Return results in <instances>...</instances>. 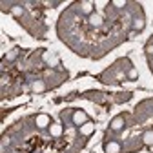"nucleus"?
<instances>
[{
    "instance_id": "obj_13",
    "label": "nucleus",
    "mask_w": 153,
    "mask_h": 153,
    "mask_svg": "<svg viewBox=\"0 0 153 153\" xmlns=\"http://www.w3.org/2000/svg\"><path fill=\"white\" fill-rule=\"evenodd\" d=\"M124 6H126L124 0H115V2H113V7H117V9H120V7H124Z\"/></svg>"
},
{
    "instance_id": "obj_5",
    "label": "nucleus",
    "mask_w": 153,
    "mask_h": 153,
    "mask_svg": "<svg viewBox=\"0 0 153 153\" xmlns=\"http://www.w3.org/2000/svg\"><path fill=\"white\" fill-rule=\"evenodd\" d=\"M89 24H91L93 27L102 26V16H100V15H97V13H93V15L89 16Z\"/></svg>"
},
{
    "instance_id": "obj_8",
    "label": "nucleus",
    "mask_w": 153,
    "mask_h": 153,
    "mask_svg": "<svg viewBox=\"0 0 153 153\" xmlns=\"http://www.w3.org/2000/svg\"><path fill=\"white\" fill-rule=\"evenodd\" d=\"M144 26H146V22H144V18H142V16H137L135 20H133V27H135V31H142Z\"/></svg>"
},
{
    "instance_id": "obj_15",
    "label": "nucleus",
    "mask_w": 153,
    "mask_h": 153,
    "mask_svg": "<svg viewBox=\"0 0 153 153\" xmlns=\"http://www.w3.org/2000/svg\"><path fill=\"white\" fill-rule=\"evenodd\" d=\"M16 59V51H11V53H7V60H15Z\"/></svg>"
},
{
    "instance_id": "obj_1",
    "label": "nucleus",
    "mask_w": 153,
    "mask_h": 153,
    "mask_svg": "<svg viewBox=\"0 0 153 153\" xmlns=\"http://www.w3.org/2000/svg\"><path fill=\"white\" fill-rule=\"evenodd\" d=\"M73 122L80 128L82 124H86V122H88V115H86L82 109H76V111L73 113Z\"/></svg>"
},
{
    "instance_id": "obj_3",
    "label": "nucleus",
    "mask_w": 153,
    "mask_h": 153,
    "mask_svg": "<svg viewBox=\"0 0 153 153\" xmlns=\"http://www.w3.org/2000/svg\"><path fill=\"white\" fill-rule=\"evenodd\" d=\"M49 122H51L49 115H38V117H36V126L38 128H48V126H51Z\"/></svg>"
},
{
    "instance_id": "obj_2",
    "label": "nucleus",
    "mask_w": 153,
    "mask_h": 153,
    "mask_svg": "<svg viewBox=\"0 0 153 153\" xmlns=\"http://www.w3.org/2000/svg\"><path fill=\"white\" fill-rule=\"evenodd\" d=\"M79 131H80V135H84V137H88V135H91V133L95 131V124H93L91 120H88L86 124H82V126L79 128Z\"/></svg>"
},
{
    "instance_id": "obj_10",
    "label": "nucleus",
    "mask_w": 153,
    "mask_h": 153,
    "mask_svg": "<svg viewBox=\"0 0 153 153\" xmlns=\"http://www.w3.org/2000/svg\"><path fill=\"white\" fill-rule=\"evenodd\" d=\"M142 140H144V144L153 146V131H146V133H144V137H142Z\"/></svg>"
},
{
    "instance_id": "obj_14",
    "label": "nucleus",
    "mask_w": 153,
    "mask_h": 153,
    "mask_svg": "<svg viewBox=\"0 0 153 153\" xmlns=\"http://www.w3.org/2000/svg\"><path fill=\"white\" fill-rule=\"evenodd\" d=\"M128 76H129V79H137V76H139V71H137L135 68H133V69H129V73H128Z\"/></svg>"
},
{
    "instance_id": "obj_4",
    "label": "nucleus",
    "mask_w": 153,
    "mask_h": 153,
    "mask_svg": "<svg viewBox=\"0 0 153 153\" xmlns=\"http://www.w3.org/2000/svg\"><path fill=\"white\" fill-rule=\"evenodd\" d=\"M104 151L106 153H120V144L119 142H108L104 146Z\"/></svg>"
},
{
    "instance_id": "obj_12",
    "label": "nucleus",
    "mask_w": 153,
    "mask_h": 153,
    "mask_svg": "<svg viewBox=\"0 0 153 153\" xmlns=\"http://www.w3.org/2000/svg\"><path fill=\"white\" fill-rule=\"evenodd\" d=\"M11 13H13L15 16H18V18H20V16L24 15V9H22L20 6H15V7H11Z\"/></svg>"
},
{
    "instance_id": "obj_11",
    "label": "nucleus",
    "mask_w": 153,
    "mask_h": 153,
    "mask_svg": "<svg viewBox=\"0 0 153 153\" xmlns=\"http://www.w3.org/2000/svg\"><path fill=\"white\" fill-rule=\"evenodd\" d=\"M91 7H93V4H91V2H84V4H82V11H84L86 15H89V16L93 15V11H91Z\"/></svg>"
},
{
    "instance_id": "obj_6",
    "label": "nucleus",
    "mask_w": 153,
    "mask_h": 153,
    "mask_svg": "<svg viewBox=\"0 0 153 153\" xmlns=\"http://www.w3.org/2000/svg\"><path fill=\"white\" fill-rule=\"evenodd\" d=\"M31 89H33L35 93H42V91H46V84H44L42 80H35V82L31 84Z\"/></svg>"
},
{
    "instance_id": "obj_9",
    "label": "nucleus",
    "mask_w": 153,
    "mask_h": 153,
    "mask_svg": "<svg viewBox=\"0 0 153 153\" xmlns=\"http://www.w3.org/2000/svg\"><path fill=\"white\" fill-rule=\"evenodd\" d=\"M62 126H59V124H53V126H49V133H51V135L53 137H60L62 135Z\"/></svg>"
},
{
    "instance_id": "obj_7",
    "label": "nucleus",
    "mask_w": 153,
    "mask_h": 153,
    "mask_svg": "<svg viewBox=\"0 0 153 153\" xmlns=\"http://www.w3.org/2000/svg\"><path fill=\"white\" fill-rule=\"evenodd\" d=\"M122 126H124V119H122V117H115V119H113V122H111V129L119 131V129H122Z\"/></svg>"
}]
</instances>
